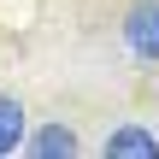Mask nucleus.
<instances>
[{"mask_svg": "<svg viewBox=\"0 0 159 159\" xmlns=\"http://www.w3.org/2000/svg\"><path fill=\"white\" fill-rule=\"evenodd\" d=\"M124 41H130V53H136V59L159 65V0L130 6V18H124Z\"/></svg>", "mask_w": 159, "mask_h": 159, "instance_id": "f257e3e1", "label": "nucleus"}, {"mask_svg": "<svg viewBox=\"0 0 159 159\" xmlns=\"http://www.w3.org/2000/svg\"><path fill=\"white\" fill-rule=\"evenodd\" d=\"M159 153V136H148L142 124H118L106 136V159H153Z\"/></svg>", "mask_w": 159, "mask_h": 159, "instance_id": "f03ea898", "label": "nucleus"}, {"mask_svg": "<svg viewBox=\"0 0 159 159\" xmlns=\"http://www.w3.org/2000/svg\"><path fill=\"white\" fill-rule=\"evenodd\" d=\"M30 153H41V159H71L77 153V130L71 124H47V130H35V142H30Z\"/></svg>", "mask_w": 159, "mask_h": 159, "instance_id": "7ed1b4c3", "label": "nucleus"}, {"mask_svg": "<svg viewBox=\"0 0 159 159\" xmlns=\"http://www.w3.org/2000/svg\"><path fill=\"white\" fill-rule=\"evenodd\" d=\"M18 148H24V106L12 94H0V159L18 153Z\"/></svg>", "mask_w": 159, "mask_h": 159, "instance_id": "20e7f679", "label": "nucleus"}]
</instances>
